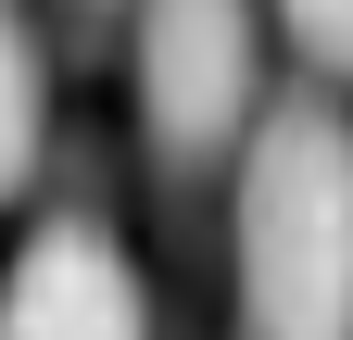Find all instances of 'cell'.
Here are the masks:
<instances>
[{"mask_svg": "<svg viewBox=\"0 0 353 340\" xmlns=\"http://www.w3.org/2000/svg\"><path fill=\"white\" fill-rule=\"evenodd\" d=\"M240 328L353 340V126L328 101H265L240 139Z\"/></svg>", "mask_w": 353, "mask_h": 340, "instance_id": "6da1fadb", "label": "cell"}, {"mask_svg": "<svg viewBox=\"0 0 353 340\" xmlns=\"http://www.w3.org/2000/svg\"><path fill=\"white\" fill-rule=\"evenodd\" d=\"M38 114H51V89H38V38L0 13V202L38 177Z\"/></svg>", "mask_w": 353, "mask_h": 340, "instance_id": "277c9868", "label": "cell"}, {"mask_svg": "<svg viewBox=\"0 0 353 340\" xmlns=\"http://www.w3.org/2000/svg\"><path fill=\"white\" fill-rule=\"evenodd\" d=\"M252 0H139V126L164 177H214L252 139Z\"/></svg>", "mask_w": 353, "mask_h": 340, "instance_id": "7a4b0ae2", "label": "cell"}, {"mask_svg": "<svg viewBox=\"0 0 353 340\" xmlns=\"http://www.w3.org/2000/svg\"><path fill=\"white\" fill-rule=\"evenodd\" d=\"M278 25L316 76H353V0H278Z\"/></svg>", "mask_w": 353, "mask_h": 340, "instance_id": "5b68a950", "label": "cell"}, {"mask_svg": "<svg viewBox=\"0 0 353 340\" xmlns=\"http://www.w3.org/2000/svg\"><path fill=\"white\" fill-rule=\"evenodd\" d=\"M0 340H152L139 265L114 252V227H88V215L38 227L0 277Z\"/></svg>", "mask_w": 353, "mask_h": 340, "instance_id": "3957f363", "label": "cell"}]
</instances>
